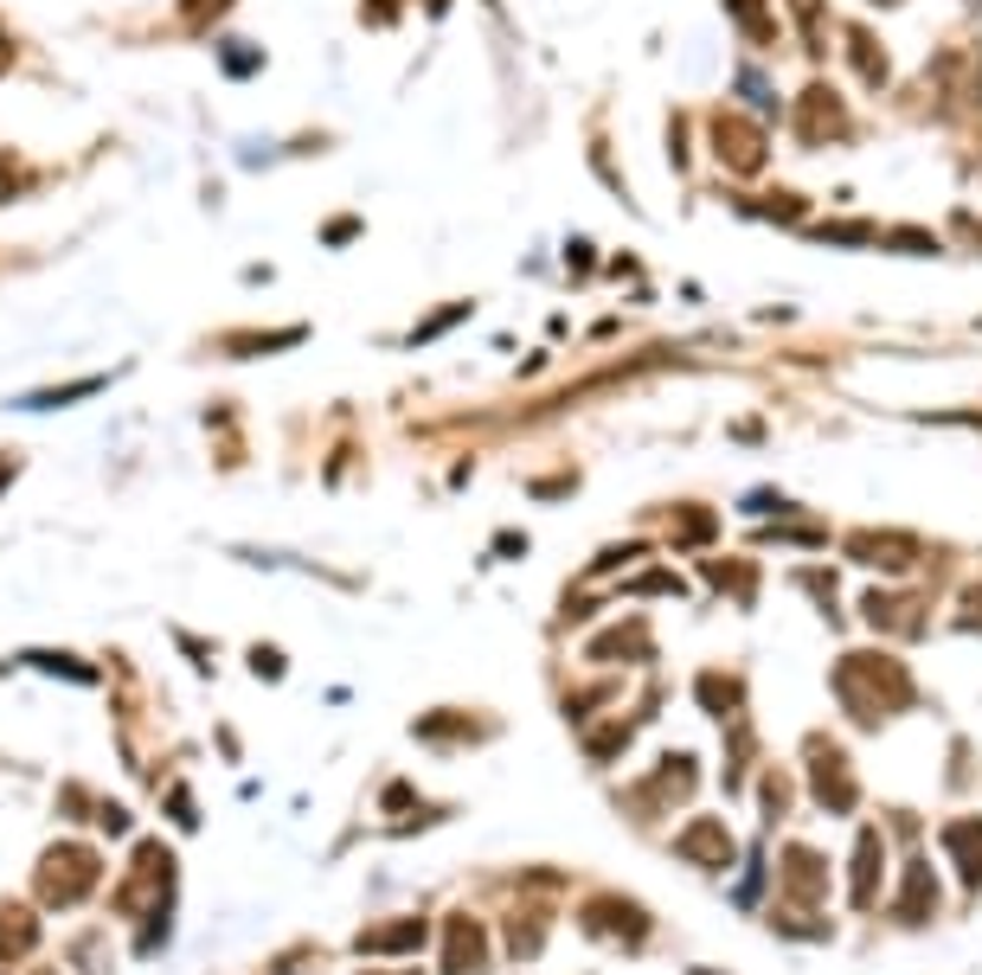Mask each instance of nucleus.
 <instances>
[{
    "label": "nucleus",
    "mask_w": 982,
    "mask_h": 975,
    "mask_svg": "<svg viewBox=\"0 0 982 975\" xmlns=\"http://www.w3.org/2000/svg\"><path fill=\"white\" fill-rule=\"evenodd\" d=\"M0 64H7V39H0Z\"/></svg>",
    "instance_id": "f03ea898"
},
{
    "label": "nucleus",
    "mask_w": 982,
    "mask_h": 975,
    "mask_svg": "<svg viewBox=\"0 0 982 975\" xmlns=\"http://www.w3.org/2000/svg\"><path fill=\"white\" fill-rule=\"evenodd\" d=\"M91 873H96V860L84 848H64V853H52V860L39 866V880H45V892H52V905H71L64 892H84Z\"/></svg>",
    "instance_id": "f257e3e1"
}]
</instances>
